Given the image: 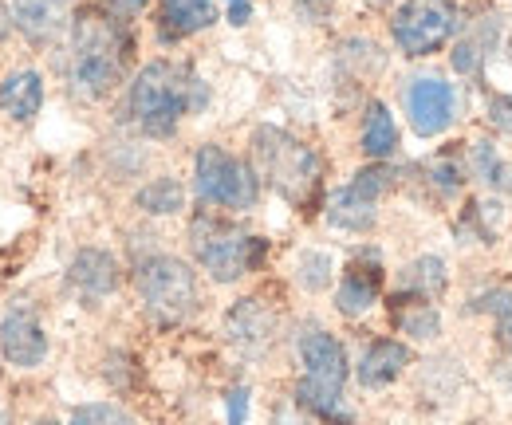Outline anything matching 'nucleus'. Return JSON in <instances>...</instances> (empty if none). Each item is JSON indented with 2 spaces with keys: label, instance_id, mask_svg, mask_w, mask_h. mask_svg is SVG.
Listing matches in <instances>:
<instances>
[{
  "label": "nucleus",
  "instance_id": "f257e3e1",
  "mask_svg": "<svg viewBox=\"0 0 512 425\" xmlns=\"http://www.w3.org/2000/svg\"><path fill=\"white\" fill-rule=\"evenodd\" d=\"M130 63V32L103 8H83L71 24V91L103 99L123 83Z\"/></svg>",
  "mask_w": 512,
  "mask_h": 425
},
{
  "label": "nucleus",
  "instance_id": "f03ea898",
  "mask_svg": "<svg viewBox=\"0 0 512 425\" xmlns=\"http://www.w3.org/2000/svg\"><path fill=\"white\" fill-rule=\"evenodd\" d=\"M197 107H205V83L178 63H146L130 83V115L150 138H170L182 115Z\"/></svg>",
  "mask_w": 512,
  "mask_h": 425
},
{
  "label": "nucleus",
  "instance_id": "7ed1b4c3",
  "mask_svg": "<svg viewBox=\"0 0 512 425\" xmlns=\"http://www.w3.org/2000/svg\"><path fill=\"white\" fill-rule=\"evenodd\" d=\"M300 363L304 378L296 386V402L304 410H312L327 425H355V414L343 402V382H347V355L343 343L335 335H327L323 327L300 331Z\"/></svg>",
  "mask_w": 512,
  "mask_h": 425
},
{
  "label": "nucleus",
  "instance_id": "20e7f679",
  "mask_svg": "<svg viewBox=\"0 0 512 425\" xmlns=\"http://www.w3.org/2000/svg\"><path fill=\"white\" fill-rule=\"evenodd\" d=\"M253 158L260 178L272 185L284 201L312 205V197L320 193V178H323L320 154L308 142H300L296 134L280 130V126H256Z\"/></svg>",
  "mask_w": 512,
  "mask_h": 425
},
{
  "label": "nucleus",
  "instance_id": "39448f33",
  "mask_svg": "<svg viewBox=\"0 0 512 425\" xmlns=\"http://www.w3.org/2000/svg\"><path fill=\"white\" fill-rule=\"evenodd\" d=\"M190 248L193 256L201 260V268L217 284H233L245 272L260 268V260L268 252V241H260V237L229 225V221H221V217L201 213V217H193L190 225Z\"/></svg>",
  "mask_w": 512,
  "mask_h": 425
},
{
  "label": "nucleus",
  "instance_id": "423d86ee",
  "mask_svg": "<svg viewBox=\"0 0 512 425\" xmlns=\"http://www.w3.org/2000/svg\"><path fill=\"white\" fill-rule=\"evenodd\" d=\"M138 296L158 323H182L197 307V280L178 256H150L134 272Z\"/></svg>",
  "mask_w": 512,
  "mask_h": 425
},
{
  "label": "nucleus",
  "instance_id": "0eeeda50",
  "mask_svg": "<svg viewBox=\"0 0 512 425\" xmlns=\"http://www.w3.org/2000/svg\"><path fill=\"white\" fill-rule=\"evenodd\" d=\"M193 189L205 205H221V209H253L260 197L256 174L233 158L221 146H201L193 158Z\"/></svg>",
  "mask_w": 512,
  "mask_h": 425
},
{
  "label": "nucleus",
  "instance_id": "6e6552de",
  "mask_svg": "<svg viewBox=\"0 0 512 425\" xmlns=\"http://www.w3.org/2000/svg\"><path fill=\"white\" fill-rule=\"evenodd\" d=\"M390 32L406 56H434L457 32V8L449 0H406L394 12Z\"/></svg>",
  "mask_w": 512,
  "mask_h": 425
},
{
  "label": "nucleus",
  "instance_id": "1a4fd4ad",
  "mask_svg": "<svg viewBox=\"0 0 512 425\" xmlns=\"http://www.w3.org/2000/svg\"><path fill=\"white\" fill-rule=\"evenodd\" d=\"M390 185V170L375 166V170H359L355 182L335 189L331 197V209H327V221L335 229H347V233H367L379 217V197Z\"/></svg>",
  "mask_w": 512,
  "mask_h": 425
},
{
  "label": "nucleus",
  "instance_id": "9d476101",
  "mask_svg": "<svg viewBox=\"0 0 512 425\" xmlns=\"http://www.w3.org/2000/svg\"><path fill=\"white\" fill-rule=\"evenodd\" d=\"M406 115L410 126L422 134V138H434L442 134L453 115H457V91L453 83L438 79V75H422L406 87Z\"/></svg>",
  "mask_w": 512,
  "mask_h": 425
},
{
  "label": "nucleus",
  "instance_id": "9b49d317",
  "mask_svg": "<svg viewBox=\"0 0 512 425\" xmlns=\"http://www.w3.org/2000/svg\"><path fill=\"white\" fill-rule=\"evenodd\" d=\"M0 351L12 366H40L48 355V335L36 311L24 304L8 307L0 319Z\"/></svg>",
  "mask_w": 512,
  "mask_h": 425
},
{
  "label": "nucleus",
  "instance_id": "f8f14e48",
  "mask_svg": "<svg viewBox=\"0 0 512 425\" xmlns=\"http://www.w3.org/2000/svg\"><path fill=\"white\" fill-rule=\"evenodd\" d=\"M383 292V264H379V252H359L351 260V268L343 272L339 280V292H335V304L343 315H363L371 311L375 300Z\"/></svg>",
  "mask_w": 512,
  "mask_h": 425
},
{
  "label": "nucleus",
  "instance_id": "ddd939ff",
  "mask_svg": "<svg viewBox=\"0 0 512 425\" xmlns=\"http://www.w3.org/2000/svg\"><path fill=\"white\" fill-rule=\"evenodd\" d=\"M272 331H276V319H272V311L260 304V300H241V304L225 315V335H229V343H237V347L249 351V355L264 351V347L272 343Z\"/></svg>",
  "mask_w": 512,
  "mask_h": 425
},
{
  "label": "nucleus",
  "instance_id": "4468645a",
  "mask_svg": "<svg viewBox=\"0 0 512 425\" xmlns=\"http://www.w3.org/2000/svg\"><path fill=\"white\" fill-rule=\"evenodd\" d=\"M67 4L71 0H12L16 12V28L32 40V44H48L64 32Z\"/></svg>",
  "mask_w": 512,
  "mask_h": 425
},
{
  "label": "nucleus",
  "instance_id": "2eb2a0df",
  "mask_svg": "<svg viewBox=\"0 0 512 425\" xmlns=\"http://www.w3.org/2000/svg\"><path fill=\"white\" fill-rule=\"evenodd\" d=\"M406 366H410V351L398 339H375L359 359V382L367 390H379V386H390Z\"/></svg>",
  "mask_w": 512,
  "mask_h": 425
},
{
  "label": "nucleus",
  "instance_id": "dca6fc26",
  "mask_svg": "<svg viewBox=\"0 0 512 425\" xmlns=\"http://www.w3.org/2000/svg\"><path fill=\"white\" fill-rule=\"evenodd\" d=\"M71 284L83 288L87 296H111L119 288V264L111 252H99V248H83L75 260H71Z\"/></svg>",
  "mask_w": 512,
  "mask_h": 425
},
{
  "label": "nucleus",
  "instance_id": "f3484780",
  "mask_svg": "<svg viewBox=\"0 0 512 425\" xmlns=\"http://www.w3.org/2000/svg\"><path fill=\"white\" fill-rule=\"evenodd\" d=\"M44 107V79L36 71H16L0 83V111L16 122H32Z\"/></svg>",
  "mask_w": 512,
  "mask_h": 425
},
{
  "label": "nucleus",
  "instance_id": "a211bd4d",
  "mask_svg": "<svg viewBox=\"0 0 512 425\" xmlns=\"http://www.w3.org/2000/svg\"><path fill=\"white\" fill-rule=\"evenodd\" d=\"M217 20L213 0H162V40H182Z\"/></svg>",
  "mask_w": 512,
  "mask_h": 425
},
{
  "label": "nucleus",
  "instance_id": "6ab92c4d",
  "mask_svg": "<svg viewBox=\"0 0 512 425\" xmlns=\"http://www.w3.org/2000/svg\"><path fill=\"white\" fill-rule=\"evenodd\" d=\"M442 292H446V264L438 256H422L402 272L394 300H426V304H434Z\"/></svg>",
  "mask_w": 512,
  "mask_h": 425
},
{
  "label": "nucleus",
  "instance_id": "aec40b11",
  "mask_svg": "<svg viewBox=\"0 0 512 425\" xmlns=\"http://www.w3.org/2000/svg\"><path fill=\"white\" fill-rule=\"evenodd\" d=\"M497 32H501V24H497V16H493V20H485L477 32L461 36V40H457V48H453V67H457L461 75H473V71H481L485 56L497 48Z\"/></svg>",
  "mask_w": 512,
  "mask_h": 425
},
{
  "label": "nucleus",
  "instance_id": "412c9836",
  "mask_svg": "<svg viewBox=\"0 0 512 425\" xmlns=\"http://www.w3.org/2000/svg\"><path fill=\"white\" fill-rule=\"evenodd\" d=\"M394 150H398V126H394L383 103H371L367 119H363V154L367 158H390Z\"/></svg>",
  "mask_w": 512,
  "mask_h": 425
},
{
  "label": "nucleus",
  "instance_id": "4be33fe9",
  "mask_svg": "<svg viewBox=\"0 0 512 425\" xmlns=\"http://www.w3.org/2000/svg\"><path fill=\"white\" fill-rule=\"evenodd\" d=\"M394 323L402 335H414V339H438L442 331L438 307L426 300H394Z\"/></svg>",
  "mask_w": 512,
  "mask_h": 425
},
{
  "label": "nucleus",
  "instance_id": "5701e85b",
  "mask_svg": "<svg viewBox=\"0 0 512 425\" xmlns=\"http://www.w3.org/2000/svg\"><path fill=\"white\" fill-rule=\"evenodd\" d=\"M182 201H186V193H182V185L174 182V178H158V182H150L146 189H138V205L146 213H158V217L178 213Z\"/></svg>",
  "mask_w": 512,
  "mask_h": 425
},
{
  "label": "nucleus",
  "instance_id": "b1692460",
  "mask_svg": "<svg viewBox=\"0 0 512 425\" xmlns=\"http://www.w3.org/2000/svg\"><path fill=\"white\" fill-rule=\"evenodd\" d=\"M473 174L493 189H512V170L489 142H473Z\"/></svg>",
  "mask_w": 512,
  "mask_h": 425
},
{
  "label": "nucleus",
  "instance_id": "393cba45",
  "mask_svg": "<svg viewBox=\"0 0 512 425\" xmlns=\"http://www.w3.org/2000/svg\"><path fill=\"white\" fill-rule=\"evenodd\" d=\"M300 284L308 292H323L331 284V256L327 252H304L300 256Z\"/></svg>",
  "mask_w": 512,
  "mask_h": 425
},
{
  "label": "nucleus",
  "instance_id": "a878e982",
  "mask_svg": "<svg viewBox=\"0 0 512 425\" xmlns=\"http://www.w3.org/2000/svg\"><path fill=\"white\" fill-rule=\"evenodd\" d=\"M71 425H138L127 410L119 406H107V402H95V406H79L71 414Z\"/></svg>",
  "mask_w": 512,
  "mask_h": 425
},
{
  "label": "nucleus",
  "instance_id": "bb28decb",
  "mask_svg": "<svg viewBox=\"0 0 512 425\" xmlns=\"http://www.w3.org/2000/svg\"><path fill=\"white\" fill-rule=\"evenodd\" d=\"M477 307H481V311H489V315L497 319L501 339L512 347V292H509V288H497V292L481 296V300H477Z\"/></svg>",
  "mask_w": 512,
  "mask_h": 425
},
{
  "label": "nucleus",
  "instance_id": "cd10ccee",
  "mask_svg": "<svg viewBox=\"0 0 512 425\" xmlns=\"http://www.w3.org/2000/svg\"><path fill=\"white\" fill-rule=\"evenodd\" d=\"M489 126L512 134V99H505V95H493L489 99Z\"/></svg>",
  "mask_w": 512,
  "mask_h": 425
},
{
  "label": "nucleus",
  "instance_id": "c85d7f7f",
  "mask_svg": "<svg viewBox=\"0 0 512 425\" xmlns=\"http://www.w3.org/2000/svg\"><path fill=\"white\" fill-rule=\"evenodd\" d=\"M249 422V386H233L229 390V425Z\"/></svg>",
  "mask_w": 512,
  "mask_h": 425
},
{
  "label": "nucleus",
  "instance_id": "c756f323",
  "mask_svg": "<svg viewBox=\"0 0 512 425\" xmlns=\"http://www.w3.org/2000/svg\"><path fill=\"white\" fill-rule=\"evenodd\" d=\"M272 425H312L308 418H300V410L296 406H280L276 410V418H272Z\"/></svg>",
  "mask_w": 512,
  "mask_h": 425
},
{
  "label": "nucleus",
  "instance_id": "7c9ffc66",
  "mask_svg": "<svg viewBox=\"0 0 512 425\" xmlns=\"http://www.w3.org/2000/svg\"><path fill=\"white\" fill-rule=\"evenodd\" d=\"M111 12H119V16H134V12H142L146 8V0H103Z\"/></svg>",
  "mask_w": 512,
  "mask_h": 425
},
{
  "label": "nucleus",
  "instance_id": "2f4dec72",
  "mask_svg": "<svg viewBox=\"0 0 512 425\" xmlns=\"http://www.w3.org/2000/svg\"><path fill=\"white\" fill-rule=\"evenodd\" d=\"M249 16H253V4H249V0L229 4V20H233V24H249Z\"/></svg>",
  "mask_w": 512,
  "mask_h": 425
},
{
  "label": "nucleus",
  "instance_id": "473e14b6",
  "mask_svg": "<svg viewBox=\"0 0 512 425\" xmlns=\"http://www.w3.org/2000/svg\"><path fill=\"white\" fill-rule=\"evenodd\" d=\"M36 425H56V422H36Z\"/></svg>",
  "mask_w": 512,
  "mask_h": 425
},
{
  "label": "nucleus",
  "instance_id": "72a5a7b5",
  "mask_svg": "<svg viewBox=\"0 0 512 425\" xmlns=\"http://www.w3.org/2000/svg\"><path fill=\"white\" fill-rule=\"evenodd\" d=\"M229 4H241V0H229Z\"/></svg>",
  "mask_w": 512,
  "mask_h": 425
}]
</instances>
